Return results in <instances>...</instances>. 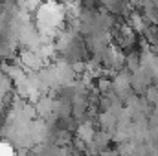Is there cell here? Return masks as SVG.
<instances>
[{"instance_id": "1", "label": "cell", "mask_w": 158, "mask_h": 156, "mask_svg": "<svg viewBox=\"0 0 158 156\" xmlns=\"http://www.w3.org/2000/svg\"><path fill=\"white\" fill-rule=\"evenodd\" d=\"M0 156H13L11 151L7 149V145H0Z\"/></svg>"}]
</instances>
